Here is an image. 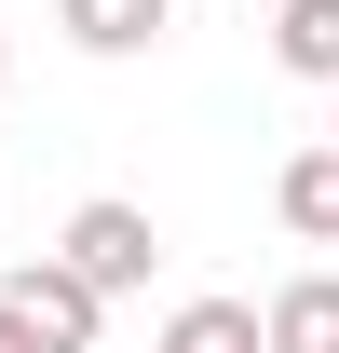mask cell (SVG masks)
Listing matches in <instances>:
<instances>
[{
  "mask_svg": "<svg viewBox=\"0 0 339 353\" xmlns=\"http://www.w3.org/2000/svg\"><path fill=\"white\" fill-rule=\"evenodd\" d=\"M54 259L82 272L95 299H123V285H150V272H163V231H150V204H123V190H109V204H82V218L54 231Z\"/></svg>",
  "mask_w": 339,
  "mask_h": 353,
  "instance_id": "cell-1",
  "label": "cell"
},
{
  "mask_svg": "<svg viewBox=\"0 0 339 353\" xmlns=\"http://www.w3.org/2000/svg\"><path fill=\"white\" fill-rule=\"evenodd\" d=\"M0 299L28 312V326H41L54 353H95V326H109V299H95V285H82L68 259H54V245H41V259H14V285H0Z\"/></svg>",
  "mask_w": 339,
  "mask_h": 353,
  "instance_id": "cell-2",
  "label": "cell"
},
{
  "mask_svg": "<svg viewBox=\"0 0 339 353\" xmlns=\"http://www.w3.org/2000/svg\"><path fill=\"white\" fill-rule=\"evenodd\" d=\"M54 28H68V54H150L176 0H54Z\"/></svg>",
  "mask_w": 339,
  "mask_h": 353,
  "instance_id": "cell-3",
  "label": "cell"
},
{
  "mask_svg": "<svg viewBox=\"0 0 339 353\" xmlns=\"http://www.w3.org/2000/svg\"><path fill=\"white\" fill-rule=\"evenodd\" d=\"M271 218H285L298 245H339V136H312V150L271 176Z\"/></svg>",
  "mask_w": 339,
  "mask_h": 353,
  "instance_id": "cell-4",
  "label": "cell"
},
{
  "mask_svg": "<svg viewBox=\"0 0 339 353\" xmlns=\"http://www.w3.org/2000/svg\"><path fill=\"white\" fill-rule=\"evenodd\" d=\"M163 353H271V312L258 299H176L163 312Z\"/></svg>",
  "mask_w": 339,
  "mask_h": 353,
  "instance_id": "cell-5",
  "label": "cell"
},
{
  "mask_svg": "<svg viewBox=\"0 0 339 353\" xmlns=\"http://www.w3.org/2000/svg\"><path fill=\"white\" fill-rule=\"evenodd\" d=\"M271 68L339 95V0H271Z\"/></svg>",
  "mask_w": 339,
  "mask_h": 353,
  "instance_id": "cell-6",
  "label": "cell"
},
{
  "mask_svg": "<svg viewBox=\"0 0 339 353\" xmlns=\"http://www.w3.org/2000/svg\"><path fill=\"white\" fill-rule=\"evenodd\" d=\"M271 353H339V272L271 285Z\"/></svg>",
  "mask_w": 339,
  "mask_h": 353,
  "instance_id": "cell-7",
  "label": "cell"
},
{
  "mask_svg": "<svg viewBox=\"0 0 339 353\" xmlns=\"http://www.w3.org/2000/svg\"><path fill=\"white\" fill-rule=\"evenodd\" d=\"M0 353H54V340H41V326H28L14 299H0Z\"/></svg>",
  "mask_w": 339,
  "mask_h": 353,
  "instance_id": "cell-8",
  "label": "cell"
},
{
  "mask_svg": "<svg viewBox=\"0 0 339 353\" xmlns=\"http://www.w3.org/2000/svg\"><path fill=\"white\" fill-rule=\"evenodd\" d=\"M0 95H14V54H0Z\"/></svg>",
  "mask_w": 339,
  "mask_h": 353,
  "instance_id": "cell-9",
  "label": "cell"
},
{
  "mask_svg": "<svg viewBox=\"0 0 339 353\" xmlns=\"http://www.w3.org/2000/svg\"><path fill=\"white\" fill-rule=\"evenodd\" d=\"M326 136H339V95H326Z\"/></svg>",
  "mask_w": 339,
  "mask_h": 353,
  "instance_id": "cell-10",
  "label": "cell"
}]
</instances>
